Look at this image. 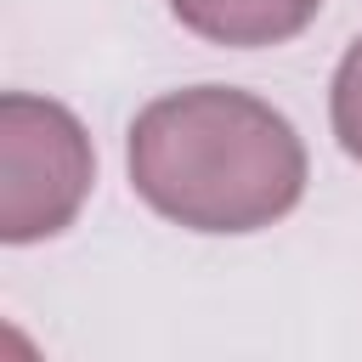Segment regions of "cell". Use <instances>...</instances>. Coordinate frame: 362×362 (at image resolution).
<instances>
[{
  "label": "cell",
  "instance_id": "1",
  "mask_svg": "<svg viewBox=\"0 0 362 362\" xmlns=\"http://www.w3.org/2000/svg\"><path fill=\"white\" fill-rule=\"evenodd\" d=\"M130 187L187 232H260L300 204L305 147L272 102L192 85L136 113Z\"/></svg>",
  "mask_w": 362,
  "mask_h": 362
},
{
  "label": "cell",
  "instance_id": "2",
  "mask_svg": "<svg viewBox=\"0 0 362 362\" xmlns=\"http://www.w3.org/2000/svg\"><path fill=\"white\" fill-rule=\"evenodd\" d=\"M90 136L51 102L11 90L0 96V238L34 243L62 232L90 192Z\"/></svg>",
  "mask_w": 362,
  "mask_h": 362
},
{
  "label": "cell",
  "instance_id": "3",
  "mask_svg": "<svg viewBox=\"0 0 362 362\" xmlns=\"http://www.w3.org/2000/svg\"><path fill=\"white\" fill-rule=\"evenodd\" d=\"M322 0H170V11L181 17V28H192L198 40L215 45H283L294 40Z\"/></svg>",
  "mask_w": 362,
  "mask_h": 362
},
{
  "label": "cell",
  "instance_id": "4",
  "mask_svg": "<svg viewBox=\"0 0 362 362\" xmlns=\"http://www.w3.org/2000/svg\"><path fill=\"white\" fill-rule=\"evenodd\" d=\"M328 113H334V136H339V147L362 164V40H351V51H345L339 68H334Z\"/></svg>",
  "mask_w": 362,
  "mask_h": 362
}]
</instances>
